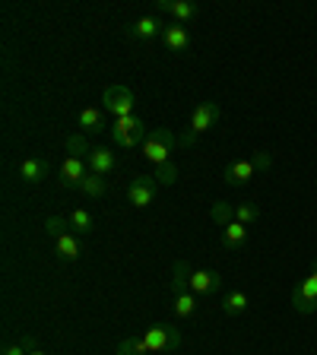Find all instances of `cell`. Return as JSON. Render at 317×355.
Returning a JSON list of instances; mask_svg holds the SVG:
<instances>
[{"label":"cell","instance_id":"obj_4","mask_svg":"<svg viewBox=\"0 0 317 355\" xmlns=\"http://www.w3.org/2000/svg\"><path fill=\"white\" fill-rule=\"evenodd\" d=\"M155 191H159V184H155L153 175H133L130 184H127V200H130V207L146 209V207H153Z\"/></svg>","mask_w":317,"mask_h":355},{"label":"cell","instance_id":"obj_19","mask_svg":"<svg viewBox=\"0 0 317 355\" xmlns=\"http://www.w3.org/2000/svg\"><path fill=\"white\" fill-rule=\"evenodd\" d=\"M171 308H175L178 318H197V295L194 292H181V295H171Z\"/></svg>","mask_w":317,"mask_h":355},{"label":"cell","instance_id":"obj_2","mask_svg":"<svg viewBox=\"0 0 317 355\" xmlns=\"http://www.w3.org/2000/svg\"><path fill=\"white\" fill-rule=\"evenodd\" d=\"M146 121L130 114V118H114V127H111V140L118 143L121 149H137L146 143Z\"/></svg>","mask_w":317,"mask_h":355},{"label":"cell","instance_id":"obj_15","mask_svg":"<svg viewBox=\"0 0 317 355\" xmlns=\"http://www.w3.org/2000/svg\"><path fill=\"white\" fill-rule=\"evenodd\" d=\"M54 251H58V257L64 260V263H76L83 254L80 241H76V235H70V232H64L60 238H54Z\"/></svg>","mask_w":317,"mask_h":355},{"label":"cell","instance_id":"obj_1","mask_svg":"<svg viewBox=\"0 0 317 355\" xmlns=\"http://www.w3.org/2000/svg\"><path fill=\"white\" fill-rule=\"evenodd\" d=\"M175 146H181V137H178V133H171L169 127H155V130H149L146 143H143L140 149H143V155H146V162L165 165V162H171Z\"/></svg>","mask_w":317,"mask_h":355},{"label":"cell","instance_id":"obj_20","mask_svg":"<svg viewBox=\"0 0 317 355\" xmlns=\"http://www.w3.org/2000/svg\"><path fill=\"white\" fill-rule=\"evenodd\" d=\"M105 130V118L98 108H83L80 111V133H102Z\"/></svg>","mask_w":317,"mask_h":355},{"label":"cell","instance_id":"obj_30","mask_svg":"<svg viewBox=\"0 0 317 355\" xmlns=\"http://www.w3.org/2000/svg\"><path fill=\"white\" fill-rule=\"evenodd\" d=\"M251 162H254V168L257 171H270L273 168V155L266 153V149H257V153L251 155Z\"/></svg>","mask_w":317,"mask_h":355},{"label":"cell","instance_id":"obj_12","mask_svg":"<svg viewBox=\"0 0 317 355\" xmlns=\"http://www.w3.org/2000/svg\"><path fill=\"white\" fill-rule=\"evenodd\" d=\"M254 175H257V168H254L251 159H238V162H232L229 168L222 171V178H225V184H232V187H244Z\"/></svg>","mask_w":317,"mask_h":355},{"label":"cell","instance_id":"obj_5","mask_svg":"<svg viewBox=\"0 0 317 355\" xmlns=\"http://www.w3.org/2000/svg\"><path fill=\"white\" fill-rule=\"evenodd\" d=\"M102 102H105V111H111L114 118H130L133 114V92L127 86H121V83L105 89Z\"/></svg>","mask_w":317,"mask_h":355},{"label":"cell","instance_id":"obj_23","mask_svg":"<svg viewBox=\"0 0 317 355\" xmlns=\"http://www.w3.org/2000/svg\"><path fill=\"white\" fill-rule=\"evenodd\" d=\"M153 178H155V184H159V187H171V184H175V181H178V165H175V162L155 165Z\"/></svg>","mask_w":317,"mask_h":355},{"label":"cell","instance_id":"obj_32","mask_svg":"<svg viewBox=\"0 0 317 355\" xmlns=\"http://www.w3.org/2000/svg\"><path fill=\"white\" fill-rule=\"evenodd\" d=\"M29 355H48V352H44V349H35V352H29Z\"/></svg>","mask_w":317,"mask_h":355},{"label":"cell","instance_id":"obj_17","mask_svg":"<svg viewBox=\"0 0 317 355\" xmlns=\"http://www.w3.org/2000/svg\"><path fill=\"white\" fill-rule=\"evenodd\" d=\"M181 292H191V266H187V260H178L171 266V295H181Z\"/></svg>","mask_w":317,"mask_h":355},{"label":"cell","instance_id":"obj_16","mask_svg":"<svg viewBox=\"0 0 317 355\" xmlns=\"http://www.w3.org/2000/svg\"><path fill=\"white\" fill-rule=\"evenodd\" d=\"M222 244H225L229 251L244 248V244H248V225H241V222H229V225L222 229Z\"/></svg>","mask_w":317,"mask_h":355},{"label":"cell","instance_id":"obj_9","mask_svg":"<svg viewBox=\"0 0 317 355\" xmlns=\"http://www.w3.org/2000/svg\"><path fill=\"white\" fill-rule=\"evenodd\" d=\"M86 165L92 175H114V168H118V159H114V153H111L108 146H92L86 155Z\"/></svg>","mask_w":317,"mask_h":355},{"label":"cell","instance_id":"obj_6","mask_svg":"<svg viewBox=\"0 0 317 355\" xmlns=\"http://www.w3.org/2000/svg\"><path fill=\"white\" fill-rule=\"evenodd\" d=\"M222 121V108L216 102H200L197 108H194V114H191V137L197 140L200 133H207V130H213L216 124Z\"/></svg>","mask_w":317,"mask_h":355},{"label":"cell","instance_id":"obj_25","mask_svg":"<svg viewBox=\"0 0 317 355\" xmlns=\"http://www.w3.org/2000/svg\"><path fill=\"white\" fill-rule=\"evenodd\" d=\"M80 193H86V197H102V193H105V178L89 171L86 181L80 184Z\"/></svg>","mask_w":317,"mask_h":355},{"label":"cell","instance_id":"obj_8","mask_svg":"<svg viewBox=\"0 0 317 355\" xmlns=\"http://www.w3.org/2000/svg\"><path fill=\"white\" fill-rule=\"evenodd\" d=\"M162 29H165V22L159 19V16H140V19H133L130 26H127L130 38H137V42H153V38H162Z\"/></svg>","mask_w":317,"mask_h":355},{"label":"cell","instance_id":"obj_10","mask_svg":"<svg viewBox=\"0 0 317 355\" xmlns=\"http://www.w3.org/2000/svg\"><path fill=\"white\" fill-rule=\"evenodd\" d=\"M219 288H222V273H216V270H191L194 295H216Z\"/></svg>","mask_w":317,"mask_h":355},{"label":"cell","instance_id":"obj_24","mask_svg":"<svg viewBox=\"0 0 317 355\" xmlns=\"http://www.w3.org/2000/svg\"><path fill=\"white\" fill-rule=\"evenodd\" d=\"M209 216H213V222H216V225H222V229H225L229 222H235V209H232L229 203H222V200L209 207Z\"/></svg>","mask_w":317,"mask_h":355},{"label":"cell","instance_id":"obj_29","mask_svg":"<svg viewBox=\"0 0 317 355\" xmlns=\"http://www.w3.org/2000/svg\"><path fill=\"white\" fill-rule=\"evenodd\" d=\"M118 355H146V349H143L140 336H127L118 343Z\"/></svg>","mask_w":317,"mask_h":355},{"label":"cell","instance_id":"obj_22","mask_svg":"<svg viewBox=\"0 0 317 355\" xmlns=\"http://www.w3.org/2000/svg\"><path fill=\"white\" fill-rule=\"evenodd\" d=\"M67 219H70V229H74L76 235H89V232L96 229V219H92V213H86V209H74Z\"/></svg>","mask_w":317,"mask_h":355},{"label":"cell","instance_id":"obj_28","mask_svg":"<svg viewBox=\"0 0 317 355\" xmlns=\"http://www.w3.org/2000/svg\"><path fill=\"white\" fill-rule=\"evenodd\" d=\"M67 153L74 155V159H80L83 153L89 155V146H86V133H74V137H67Z\"/></svg>","mask_w":317,"mask_h":355},{"label":"cell","instance_id":"obj_18","mask_svg":"<svg viewBox=\"0 0 317 355\" xmlns=\"http://www.w3.org/2000/svg\"><path fill=\"white\" fill-rule=\"evenodd\" d=\"M44 175H48V162H42V159H26L19 165V178L26 184H38V181H44Z\"/></svg>","mask_w":317,"mask_h":355},{"label":"cell","instance_id":"obj_3","mask_svg":"<svg viewBox=\"0 0 317 355\" xmlns=\"http://www.w3.org/2000/svg\"><path fill=\"white\" fill-rule=\"evenodd\" d=\"M140 343H143L146 352H171V349L181 346V333H178L175 327H169V324H155V327H149V330L143 333Z\"/></svg>","mask_w":317,"mask_h":355},{"label":"cell","instance_id":"obj_11","mask_svg":"<svg viewBox=\"0 0 317 355\" xmlns=\"http://www.w3.org/2000/svg\"><path fill=\"white\" fill-rule=\"evenodd\" d=\"M86 175H89V165L83 162V159H67L64 165H60V178H58V184L60 187H76L80 191V184L86 181Z\"/></svg>","mask_w":317,"mask_h":355},{"label":"cell","instance_id":"obj_31","mask_svg":"<svg viewBox=\"0 0 317 355\" xmlns=\"http://www.w3.org/2000/svg\"><path fill=\"white\" fill-rule=\"evenodd\" d=\"M0 355H29V349L22 346V340L19 343H7V346H3V352Z\"/></svg>","mask_w":317,"mask_h":355},{"label":"cell","instance_id":"obj_13","mask_svg":"<svg viewBox=\"0 0 317 355\" xmlns=\"http://www.w3.org/2000/svg\"><path fill=\"white\" fill-rule=\"evenodd\" d=\"M162 42L169 51H187V48H191V35H187V29L181 22H165Z\"/></svg>","mask_w":317,"mask_h":355},{"label":"cell","instance_id":"obj_27","mask_svg":"<svg viewBox=\"0 0 317 355\" xmlns=\"http://www.w3.org/2000/svg\"><path fill=\"white\" fill-rule=\"evenodd\" d=\"M64 229H70V219H67V216H48V219H44V232H48V235L60 238Z\"/></svg>","mask_w":317,"mask_h":355},{"label":"cell","instance_id":"obj_21","mask_svg":"<svg viewBox=\"0 0 317 355\" xmlns=\"http://www.w3.org/2000/svg\"><path fill=\"white\" fill-rule=\"evenodd\" d=\"M222 311H225L229 318H235V314H244V311H248V292H241V288L229 292V295L222 298Z\"/></svg>","mask_w":317,"mask_h":355},{"label":"cell","instance_id":"obj_26","mask_svg":"<svg viewBox=\"0 0 317 355\" xmlns=\"http://www.w3.org/2000/svg\"><path fill=\"white\" fill-rule=\"evenodd\" d=\"M260 216V207L257 203H238L235 207V222H241V225H254Z\"/></svg>","mask_w":317,"mask_h":355},{"label":"cell","instance_id":"obj_14","mask_svg":"<svg viewBox=\"0 0 317 355\" xmlns=\"http://www.w3.org/2000/svg\"><path fill=\"white\" fill-rule=\"evenodd\" d=\"M155 10H159V13L175 16L178 22H191V19H197V13H200V10L194 7V3H187V0H159Z\"/></svg>","mask_w":317,"mask_h":355},{"label":"cell","instance_id":"obj_7","mask_svg":"<svg viewBox=\"0 0 317 355\" xmlns=\"http://www.w3.org/2000/svg\"><path fill=\"white\" fill-rule=\"evenodd\" d=\"M292 308H295L298 314H314L317 311V263L308 279L292 288Z\"/></svg>","mask_w":317,"mask_h":355}]
</instances>
